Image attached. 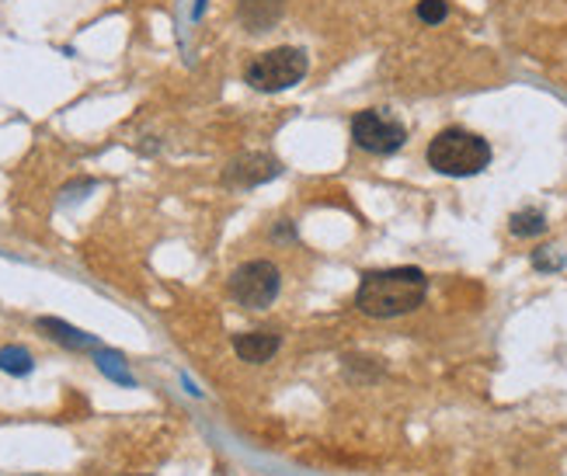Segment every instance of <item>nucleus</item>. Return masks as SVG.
<instances>
[{
  "mask_svg": "<svg viewBox=\"0 0 567 476\" xmlns=\"http://www.w3.org/2000/svg\"><path fill=\"white\" fill-rule=\"evenodd\" d=\"M279 161L276 157H268V154H240L237 161H230L224 167V185L227 188H258L265 182H272L276 174H279Z\"/></svg>",
  "mask_w": 567,
  "mask_h": 476,
  "instance_id": "423d86ee",
  "label": "nucleus"
},
{
  "mask_svg": "<svg viewBox=\"0 0 567 476\" xmlns=\"http://www.w3.org/2000/svg\"><path fill=\"white\" fill-rule=\"evenodd\" d=\"M508 230L515 237H539V234H547V216L539 209H523L508 219Z\"/></svg>",
  "mask_w": 567,
  "mask_h": 476,
  "instance_id": "9d476101",
  "label": "nucleus"
},
{
  "mask_svg": "<svg viewBox=\"0 0 567 476\" xmlns=\"http://www.w3.org/2000/svg\"><path fill=\"white\" fill-rule=\"evenodd\" d=\"M429 167L446 174V178H474L491 164V143L471 130H442L432 143H429Z\"/></svg>",
  "mask_w": 567,
  "mask_h": 476,
  "instance_id": "f03ea898",
  "label": "nucleus"
},
{
  "mask_svg": "<svg viewBox=\"0 0 567 476\" xmlns=\"http://www.w3.org/2000/svg\"><path fill=\"white\" fill-rule=\"evenodd\" d=\"M118 362H122V359H118V355H109V352L97 355V369L109 372L115 383H126V386H133V375L126 372V365H118Z\"/></svg>",
  "mask_w": 567,
  "mask_h": 476,
  "instance_id": "f8f14e48",
  "label": "nucleus"
},
{
  "mask_svg": "<svg viewBox=\"0 0 567 476\" xmlns=\"http://www.w3.org/2000/svg\"><path fill=\"white\" fill-rule=\"evenodd\" d=\"M286 14V0H237V18H240V29L261 35V32H272L276 24Z\"/></svg>",
  "mask_w": 567,
  "mask_h": 476,
  "instance_id": "0eeeda50",
  "label": "nucleus"
},
{
  "mask_svg": "<svg viewBox=\"0 0 567 476\" xmlns=\"http://www.w3.org/2000/svg\"><path fill=\"white\" fill-rule=\"evenodd\" d=\"M279 348H282V338L276 331H244V334H234V352H237L240 362H248V365L272 362Z\"/></svg>",
  "mask_w": 567,
  "mask_h": 476,
  "instance_id": "6e6552de",
  "label": "nucleus"
},
{
  "mask_svg": "<svg viewBox=\"0 0 567 476\" xmlns=\"http://www.w3.org/2000/svg\"><path fill=\"white\" fill-rule=\"evenodd\" d=\"M446 14H450V4H446V0H422V4H417V18H422L425 24L446 21Z\"/></svg>",
  "mask_w": 567,
  "mask_h": 476,
  "instance_id": "ddd939ff",
  "label": "nucleus"
},
{
  "mask_svg": "<svg viewBox=\"0 0 567 476\" xmlns=\"http://www.w3.org/2000/svg\"><path fill=\"white\" fill-rule=\"evenodd\" d=\"M352 139L359 149H365V154L386 157V154H398V149L404 146L408 130L398 118H390L386 112L369 108V112H359L352 118Z\"/></svg>",
  "mask_w": 567,
  "mask_h": 476,
  "instance_id": "39448f33",
  "label": "nucleus"
},
{
  "mask_svg": "<svg viewBox=\"0 0 567 476\" xmlns=\"http://www.w3.org/2000/svg\"><path fill=\"white\" fill-rule=\"evenodd\" d=\"M230 296L234 303L248 307V310H268L279 299V289H282V275L272 261H244L240 268H234L230 275Z\"/></svg>",
  "mask_w": 567,
  "mask_h": 476,
  "instance_id": "20e7f679",
  "label": "nucleus"
},
{
  "mask_svg": "<svg viewBox=\"0 0 567 476\" xmlns=\"http://www.w3.org/2000/svg\"><path fill=\"white\" fill-rule=\"evenodd\" d=\"M35 369L32 355L24 352V348L18 344H8V348H0V372H11V375H29Z\"/></svg>",
  "mask_w": 567,
  "mask_h": 476,
  "instance_id": "9b49d317",
  "label": "nucleus"
},
{
  "mask_svg": "<svg viewBox=\"0 0 567 476\" xmlns=\"http://www.w3.org/2000/svg\"><path fill=\"white\" fill-rule=\"evenodd\" d=\"M429 296V275L422 268H380L365 271L359 292H355V310L373 317V320H393L414 313Z\"/></svg>",
  "mask_w": 567,
  "mask_h": 476,
  "instance_id": "f257e3e1",
  "label": "nucleus"
},
{
  "mask_svg": "<svg viewBox=\"0 0 567 476\" xmlns=\"http://www.w3.org/2000/svg\"><path fill=\"white\" fill-rule=\"evenodd\" d=\"M39 331H42L49 341H56V344L70 348V352H94V348H97V341H94L91 334H84V331H78V328H70V323H63V320H56V317H42V320H39Z\"/></svg>",
  "mask_w": 567,
  "mask_h": 476,
  "instance_id": "1a4fd4ad",
  "label": "nucleus"
},
{
  "mask_svg": "<svg viewBox=\"0 0 567 476\" xmlns=\"http://www.w3.org/2000/svg\"><path fill=\"white\" fill-rule=\"evenodd\" d=\"M533 265H536L539 271H557V268L564 265V258L557 255V247H539L536 255H533Z\"/></svg>",
  "mask_w": 567,
  "mask_h": 476,
  "instance_id": "4468645a",
  "label": "nucleus"
},
{
  "mask_svg": "<svg viewBox=\"0 0 567 476\" xmlns=\"http://www.w3.org/2000/svg\"><path fill=\"white\" fill-rule=\"evenodd\" d=\"M310 70V60L303 49L296 45H279V49H268V53L255 56L244 70V81H248L255 91L265 94H276V91H289L296 87Z\"/></svg>",
  "mask_w": 567,
  "mask_h": 476,
  "instance_id": "7ed1b4c3",
  "label": "nucleus"
}]
</instances>
